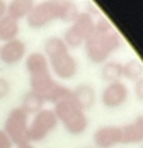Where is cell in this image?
Here are the masks:
<instances>
[{
  "mask_svg": "<svg viewBox=\"0 0 143 148\" xmlns=\"http://www.w3.org/2000/svg\"><path fill=\"white\" fill-rule=\"evenodd\" d=\"M84 46L87 58L92 63H104L111 56V53L121 46V36L106 17H100L94 24V29L85 39Z\"/></svg>",
  "mask_w": 143,
  "mask_h": 148,
  "instance_id": "6da1fadb",
  "label": "cell"
},
{
  "mask_svg": "<svg viewBox=\"0 0 143 148\" xmlns=\"http://www.w3.org/2000/svg\"><path fill=\"white\" fill-rule=\"evenodd\" d=\"M53 112L56 114L58 123L63 124L65 131L73 136L82 134L89 126V118H87L85 111H82L77 106L73 95H72V90L53 104Z\"/></svg>",
  "mask_w": 143,
  "mask_h": 148,
  "instance_id": "7a4b0ae2",
  "label": "cell"
},
{
  "mask_svg": "<svg viewBox=\"0 0 143 148\" xmlns=\"http://www.w3.org/2000/svg\"><path fill=\"white\" fill-rule=\"evenodd\" d=\"M29 85H31L32 92H36L43 97L44 102H51V104H55L60 97H63L67 92H70L68 87L58 84L51 77V72L29 75Z\"/></svg>",
  "mask_w": 143,
  "mask_h": 148,
  "instance_id": "3957f363",
  "label": "cell"
},
{
  "mask_svg": "<svg viewBox=\"0 0 143 148\" xmlns=\"http://www.w3.org/2000/svg\"><path fill=\"white\" fill-rule=\"evenodd\" d=\"M58 126V118L53 112V109H41L32 116V121H29V130H28V141L29 143H38L43 141L50 133L55 131Z\"/></svg>",
  "mask_w": 143,
  "mask_h": 148,
  "instance_id": "277c9868",
  "label": "cell"
},
{
  "mask_svg": "<svg viewBox=\"0 0 143 148\" xmlns=\"http://www.w3.org/2000/svg\"><path fill=\"white\" fill-rule=\"evenodd\" d=\"M94 24H96V21L92 15L87 14V12H80L78 17L70 24V27L65 31V34L61 38L63 43L68 46V49L70 48H80L84 45L85 39L89 38V34L94 29Z\"/></svg>",
  "mask_w": 143,
  "mask_h": 148,
  "instance_id": "5b68a950",
  "label": "cell"
},
{
  "mask_svg": "<svg viewBox=\"0 0 143 148\" xmlns=\"http://www.w3.org/2000/svg\"><path fill=\"white\" fill-rule=\"evenodd\" d=\"M28 130H29V116L21 109L14 107L9 111L5 123H3V131L12 140L14 145L26 143L28 141Z\"/></svg>",
  "mask_w": 143,
  "mask_h": 148,
  "instance_id": "8992f818",
  "label": "cell"
},
{
  "mask_svg": "<svg viewBox=\"0 0 143 148\" xmlns=\"http://www.w3.org/2000/svg\"><path fill=\"white\" fill-rule=\"evenodd\" d=\"M58 19H60V2L56 0H44L36 3L26 17L28 26L32 29H41Z\"/></svg>",
  "mask_w": 143,
  "mask_h": 148,
  "instance_id": "52a82bcc",
  "label": "cell"
},
{
  "mask_svg": "<svg viewBox=\"0 0 143 148\" xmlns=\"http://www.w3.org/2000/svg\"><path fill=\"white\" fill-rule=\"evenodd\" d=\"M48 63H50V70L61 80L73 78L78 70V63L70 55V51H63V53H58L55 56L48 58Z\"/></svg>",
  "mask_w": 143,
  "mask_h": 148,
  "instance_id": "ba28073f",
  "label": "cell"
},
{
  "mask_svg": "<svg viewBox=\"0 0 143 148\" xmlns=\"http://www.w3.org/2000/svg\"><path fill=\"white\" fill-rule=\"evenodd\" d=\"M128 87L119 80V82H111L102 90V104L107 109H118L128 101Z\"/></svg>",
  "mask_w": 143,
  "mask_h": 148,
  "instance_id": "9c48e42d",
  "label": "cell"
},
{
  "mask_svg": "<svg viewBox=\"0 0 143 148\" xmlns=\"http://www.w3.org/2000/svg\"><path fill=\"white\" fill-rule=\"evenodd\" d=\"M26 56V43L22 39H12L0 45V61L3 65L14 66Z\"/></svg>",
  "mask_w": 143,
  "mask_h": 148,
  "instance_id": "30bf717a",
  "label": "cell"
},
{
  "mask_svg": "<svg viewBox=\"0 0 143 148\" xmlns=\"http://www.w3.org/2000/svg\"><path fill=\"white\" fill-rule=\"evenodd\" d=\"M121 126L114 124H107V126H100L94 133V145L97 148H114L116 145L121 143Z\"/></svg>",
  "mask_w": 143,
  "mask_h": 148,
  "instance_id": "8fae6325",
  "label": "cell"
},
{
  "mask_svg": "<svg viewBox=\"0 0 143 148\" xmlns=\"http://www.w3.org/2000/svg\"><path fill=\"white\" fill-rule=\"evenodd\" d=\"M121 143L124 145H136V143H143V114L136 116L131 123L121 126Z\"/></svg>",
  "mask_w": 143,
  "mask_h": 148,
  "instance_id": "7c38bea8",
  "label": "cell"
},
{
  "mask_svg": "<svg viewBox=\"0 0 143 148\" xmlns=\"http://www.w3.org/2000/svg\"><path fill=\"white\" fill-rule=\"evenodd\" d=\"M72 95H73L77 106L82 111H89L96 104V90L92 89L90 85H85V84L75 87V89L72 90Z\"/></svg>",
  "mask_w": 143,
  "mask_h": 148,
  "instance_id": "4fadbf2b",
  "label": "cell"
},
{
  "mask_svg": "<svg viewBox=\"0 0 143 148\" xmlns=\"http://www.w3.org/2000/svg\"><path fill=\"white\" fill-rule=\"evenodd\" d=\"M26 70L29 72V75L50 72V63H48V58L44 56V53L34 51V53L28 55L26 56Z\"/></svg>",
  "mask_w": 143,
  "mask_h": 148,
  "instance_id": "5bb4252c",
  "label": "cell"
},
{
  "mask_svg": "<svg viewBox=\"0 0 143 148\" xmlns=\"http://www.w3.org/2000/svg\"><path fill=\"white\" fill-rule=\"evenodd\" d=\"M34 5H36L34 0H10L7 3V15H10L15 21L26 19Z\"/></svg>",
  "mask_w": 143,
  "mask_h": 148,
  "instance_id": "9a60e30c",
  "label": "cell"
},
{
  "mask_svg": "<svg viewBox=\"0 0 143 148\" xmlns=\"http://www.w3.org/2000/svg\"><path fill=\"white\" fill-rule=\"evenodd\" d=\"M19 32H21L19 21L12 19L10 15H3V17L0 19V41H2V43L17 39Z\"/></svg>",
  "mask_w": 143,
  "mask_h": 148,
  "instance_id": "2e32d148",
  "label": "cell"
},
{
  "mask_svg": "<svg viewBox=\"0 0 143 148\" xmlns=\"http://www.w3.org/2000/svg\"><path fill=\"white\" fill-rule=\"evenodd\" d=\"M21 109H22L28 116H34L36 112H39L41 109H44V99L39 95V94L29 90V92L24 94V97H22Z\"/></svg>",
  "mask_w": 143,
  "mask_h": 148,
  "instance_id": "e0dca14e",
  "label": "cell"
},
{
  "mask_svg": "<svg viewBox=\"0 0 143 148\" xmlns=\"http://www.w3.org/2000/svg\"><path fill=\"white\" fill-rule=\"evenodd\" d=\"M102 80H106L107 84L111 82H119L123 78V63L119 61H104L102 70H100Z\"/></svg>",
  "mask_w": 143,
  "mask_h": 148,
  "instance_id": "ac0fdd59",
  "label": "cell"
},
{
  "mask_svg": "<svg viewBox=\"0 0 143 148\" xmlns=\"http://www.w3.org/2000/svg\"><path fill=\"white\" fill-rule=\"evenodd\" d=\"M123 77L128 80H140L143 77V63L138 58H131L129 61L123 63Z\"/></svg>",
  "mask_w": 143,
  "mask_h": 148,
  "instance_id": "d6986e66",
  "label": "cell"
},
{
  "mask_svg": "<svg viewBox=\"0 0 143 148\" xmlns=\"http://www.w3.org/2000/svg\"><path fill=\"white\" fill-rule=\"evenodd\" d=\"M44 56L46 58H51V56H55L58 53H63V51H68V46L63 43V39L61 38H58V36H51V38H48L46 41H44Z\"/></svg>",
  "mask_w": 143,
  "mask_h": 148,
  "instance_id": "ffe728a7",
  "label": "cell"
},
{
  "mask_svg": "<svg viewBox=\"0 0 143 148\" xmlns=\"http://www.w3.org/2000/svg\"><path fill=\"white\" fill-rule=\"evenodd\" d=\"M80 14L78 10V5L72 0H67V2H60V21L63 22H73Z\"/></svg>",
  "mask_w": 143,
  "mask_h": 148,
  "instance_id": "44dd1931",
  "label": "cell"
},
{
  "mask_svg": "<svg viewBox=\"0 0 143 148\" xmlns=\"http://www.w3.org/2000/svg\"><path fill=\"white\" fill-rule=\"evenodd\" d=\"M15 145L12 143V140L7 136V133L3 130H0V148H14Z\"/></svg>",
  "mask_w": 143,
  "mask_h": 148,
  "instance_id": "7402d4cb",
  "label": "cell"
},
{
  "mask_svg": "<svg viewBox=\"0 0 143 148\" xmlns=\"http://www.w3.org/2000/svg\"><path fill=\"white\" fill-rule=\"evenodd\" d=\"M9 92H10V84H9L5 78H2V77H0V99L7 97V95H9Z\"/></svg>",
  "mask_w": 143,
  "mask_h": 148,
  "instance_id": "603a6c76",
  "label": "cell"
},
{
  "mask_svg": "<svg viewBox=\"0 0 143 148\" xmlns=\"http://www.w3.org/2000/svg\"><path fill=\"white\" fill-rule=\"evenodd\" d=\"M135 95L138 101H143V77L135 82Z\"/></svg>",
  "mask_w": 143,
  "mask_h": 148,
  "instance_id": "cb8c5ba5",
  "label": "cell"
},
{
  "mask_svg": "<svg viewBox=\"0 0 143 148\" xmlns=\"http://www.w3.org/2000/svg\"><path fill=\"white\" fill-rule=\"evenodd\" d=\"M7 15V2L5 0H0V19Z\"/></svg>",
  "mask_w": 143,
  "mask_h": 148,
  "instance_id": "d4e9b609",
  "label": "cell"
},
{
  "mask_svg": "<svg viewBox=\"0 0 143 148\" xmlns=\"http://www.w3.org/2000/svg\"><path fill=\"white\" fill-rule=\"evenodd\" d=\"M14 148H34V145L29 143V141H26V143H19V145H15Z\"/></svg>",
  "mask_w": 143,
  "mask_h": 148,
  "instance_id": "484cf974",
  "label": "cell"
},
{
  "mask_svg": "<svg viewBox=\"0 0 143 148\" xmlns=\"http://www.w3.org/2000/svg\"><path fill=\"white\" fill-rule=\"evenodd\" d=\"M56 2H67V0H56Z\"/></svg>",
  "mask_w": 143,
  "mask_h": 148,
  "instance_id": "4316f807",
  "label": "cell"
}]
</instances>
